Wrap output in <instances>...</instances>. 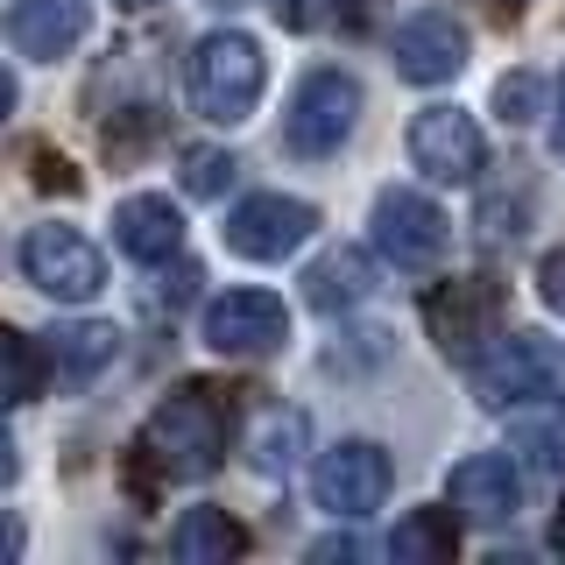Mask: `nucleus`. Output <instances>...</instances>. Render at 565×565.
Returning a JSON list of instances; mask_svg holds the SVG:
<instances>
[{
  "label": "nucleus",
  "mask_w": 565,
  "mask_h": 565,
  "mask_svg": "<svg viewBox=\"0 0 565 565\" xmlns=\"http://www.w3.org/2000/svg\"><path fill=\"white\" fill-rule=\"evenodd\" d=\"M14 473H22V452H14V431L0 424V488H14Z\"/></svg>",
  "instance_id": "c85d7f7f"
},
{
  "label": "nucleus",
  "mask_w": 565,
  "mask_h": 565,
  "mask_svg": "<svg viewBox=\"0 0 565 565\" xmlns=\"http://www.w3.org/2000/svg\"><path fill=\"white\" fill-rule=\"evenodd\" d=\"M22 282L43 290L50 305H93L106 290V255L78 226L43 220V226H29V241H22Z\"/></svg>",
  "instance_id": "0eeeda50"
},
{
  "label": "nucleus",
  "mask_w": 565,
  "mask_h": 565,
  "mask_svg": "<svg viewBox=\"0 0 565 565\" xmlns=\"http://www.w3.org/2000/svg\"><path fill=\"white\" fill-rule=\"evenodd\" d=\"M114 8H156V0H114Z\"/></svg>",
  "instance_id": "f704fd0d"
},
{
  "label": "nucleus",
  "mask_w": 565,
  "mask_h": 565,
  "mask_svg": "<svg viewBox=\"0 0 565 565\" xmlns=\"http://www.w3.org/2000/svg\"><path fill=\"white\" fill-rule=\"evenodd\" d=\"M114 247L141 269H163V262L184 255V212L163 191H135V199L114 205Z\"/></svg>",
  "instance_id": "2eb2a0df"
},
{
  "label": "nucleus",
  "mask_w": 565,
  "mask_h": 565,
  "mask_svg": "<svg viewBox=\"0 0 565 565\" xmlns=\"http://www.w3.org/2000/svg\"><path fill=\"white\" fill-rule=\"evenodd\" d=\"M353 552H361L353 537H326V544H311V558H353Z\"/></svg>",
  "instance_id": "7c9ffc66"
},
{
  "label": "nucleus",
  "mask_w": 565,
  "mask_h": 565,
  "mask_svg": "<svg viewBox=\"0 0 565 565\" xmlns=\"http://www.w3.org/2000/svg\"><path fill=\"white\" fill-rule=\"evenodd\" d=\"M367 241H375V255L388 262V269H403V276H431L438 262H446V247H452V226H446V212L424 199V191L388 184V191H375V212H367Z\"/></svg>",
  "instance_id": "39448f33"
},
{
  "label": "nucleus",
  "mask_w": 565,
  "mask_h": 565,
  "mask_svg": "<svg viewBox=\"0 0 565 565\" xmlns=\"http://www.w3.org/2000/svg\"><path fill=\"white\" fill-rule=\"evenodd\" d=\"M234 156H226V149H184V191H191V199H220V191L226 184H234Z\"/></svg>",
  "instance_id": "b1692460"
},
{
  "label": "nucleus",
  "mask_w": 565,
  "mask_h": 565,
  "mask_svg": "<svg viewBox=\"0 0 565 565\" xmlns=\"http://www.w3.org/2000/svg\"><path fill=\"white\" fill-rule=\"evenodd\" d=\"M269 8H276L282 29H326V22H340V0H269Z\"/></svg>",
  "instance_id": "a878e982"
},
{
  "label": "nucleus",
  "mask_w": 565,
  "mask_h": 565,
  "mask_svg": "<svg viewBox=\"0 0 565 565\" xmlns=\"http://www.w3.org/2000/svg\"><path fill=\"white\" fill-rule=\"evenodd\" d=\"M537 297L552 305L558 318H565V247H552V255L537 262Z\"/></svg>",
  "instance_id": "bb28decb"
},
{
  "label": "nucleus",
  "mask_w": 565,
  "mask_h": 565,
  "mask_svg": "<svg viewBox=\"0 0 565 565\" xmlns=\"http://www.w3.org/2000/svg\"><path fill=\"white\" fill-rule=\"evenodd\" d=\"M226 431H234V411L220 403V388H170L163 403L141 424V452L163 481H205L212 467L226 459Z\"/></svg>",
  "instance_id": "f257e3e1"
},
{
  "label": "nucleus",
  "mask_w": 565,
  "mask_h": 565,
  "mask_svg": "<svg viewBox=\"0 0 565 565\" xmlns=\"http://www.w3.org/2000/svg\"><path fill=\"white\" fill-rule=\"evenodd\" d=\"M199 332L226 361H262V353H282V340H290V305L276 290H226L205 305Z\"/></svg>",
  "instance_id": "1a4fd4ad"
},
{
  "label": "nucleus",
  "mask_w": 565,
  "mask_h": 565,
  "mask_svg": "<svg viewBox=\"0 0 565 565\" xmlns=\"http://www.w3.org/2000/svg\"><path fill=\"white\" fill-rule=\"evenodd\" d=\"M311 234H318V205L290 199V191H255L226 212V247L241 262H290Z\"/></svg>",
  "instance_id": "9d476101"
},
{
  "label": "nucleus",
  "mask_w": 565,
  "mask_h": 565,
  "mask_svg": "<svg viewBox=\"0 0 565 565\" xmlns=\"http://www.w3.org/2000/svg\"><path fill=\"white\" fill-rule=\"evenodd\" d=\"M523 220H530V184H516V199H509V191H488L481 199V241L488 247L523 241Z\"/></svg>",
  "instance_id": "5701e85b"
},
{
  "label": "nucleus",
  "mask_w": 565,
  "mask_h": 565,
  "mask_svg": "<svg viewBox=\"0 0 565 565\" xmlns=\"http://www.w3.org/2000/svg\"><path fill=\"white\" fill-rule=\"evenodd\" d=\"M467 375H473L481 411H530V403H552V396H565V340L502 332Z\"/></svg>",
  "instance_id": "7ed1b4c3"
},
{
  "label": "nucleus",
  "mask_w": 565,
  "mask_h": 565,
  "mask_svg": "<svg viewBox=\"0 0 565 565\" xmlns=\"http://www.w3.org/2000/svg\"><path fill=\"white\" fill-rule=\"evenodd\" d=\"M262 85H269V57H262V43L247 29H212V35L191 43L184 93L212 128H241V120L262 106Z\"/></svg>",
  "instance_id": "f03ea898"
},
{
  "label": "nucleus",
  "mask_w": 565,
  "mask_h": 565,
  "mask_svg": "<svg viewBox=\"0 0 565 565\" xmlns=\"http://www.w3.org/2000/svg\"><path fill=\"white\" fill-rule=\"evenodd\" d=\"M530 8V0H502V14H523Z\"/></svg>",
  "instance_id": "72a5a7b5"
},
{
  "label": "nucleus",
  "mask_w": 565,
  "mask_h": 565,
  "mask_svg": "<svg viewBox=\"0 0 565 565\" xmlns=\"http://www.w3.org/2000/svg\"><path fill=\"white\" fill-rule=\"evenodd\" d=\"M452 544H459L452 509H411L396 523V537H388V558L396 565H438V558H452Z\"/></svg>",
  "instance_id": "aec40b11"
},
{
  "label": "nucleus",
  "mask_w": 565,
  "mask_h": 565,
  "mask_svg": "<svg viewBox=\"0 0 565 565\" xmlns=\"http://www.w3.org/2000/svg\"><path fill=\"white\" fill-rule=\"evenodd\" d=\"M353 128H361V78L340 64L305 71L290 93V114H282V149L305 156V163H326L353 141Z\"/></svg>",
  "instance_id": "20e7f679"
},
{
  "label": "nucleus",
  "mask_w": 565,
  "mask_h": 565,
  "mask_svg": "<svg viewBox=\"0 0 565 565\" xmlns=\"http://www.w3.org/2000/svg\"><path fill=\"white\" fill-rule=\"evenodd\" d=\"M396 71L411 85H452L459 71H467V29L452 22V14H411V22L396 29Z\"/></svg>",
  "instance_id": "4468645a"
},
{
  "label": "nucleus",
  "mask_w": 565,
  "mask_h": 565,
  "mask_svg": "<svg viewBox=\"0 0 565 565\" xmlns=\"http://www.w3.org/2000/svg\"><path fill=\"white\" fill-rule=\"evenodd\" d=\"M8 114H14V71L0 64V128H8Z\"/></svg>",
  "instance_id": "2f4dec72"
},
{
  "label": "nucleus",
  "mask_w": 565,
  "mask_h": 565,
  "mask_svg": "<svg viewBox=\"0 0 565 565\" xmlns=\"http://www.w3.org/2000/svg\"><path fill=\"white\" fill-rule=\"evenodd\" d=\"M552 552L565 558V502H558V516H552Z\"/></svg>",
  "instance_id": "473e14b6"
},
{
  "label": "nucleus",
  "mask_w": 565,
  "mask_h": 565,
  "mask_svg": "<svg viewBox=\"0 0 565 565\" xmlns=\"http://www.w3.org/2000/svg\"><path fill=\"white\" fill-rule=\"evenodd\" d=\"M305 438H311L305 411H276V417L255 431V452H247V467H255L262 481H282V473H290L297 459H305Z\"/></svg>",
  "instance_id": "4be33fe9"
},
{
  "label": "nucleus",
  "mask_w": 565,
  "mask_h": 565,
  "mask_svg": "<svg viewBox=\"0 0 565 565\" xmlns=\"http://www.w3.org/2000/svg\"><path fill=\"white\" fill-rule=\"evenodd\" d=\"M114 353H120V332L106 318H71V326L43 332V367L57 388H93L114 367Z\"/></svg>",
  "instance_id": "dca6fc26"
},
{
  "label": "nucleus",
  "mask_w": 565,
  "mask_h": 565,
  "mask_svg": "<svg viewBox=\"0 0 565 565\" xmlns=\"http://www.w3.org/2000/svg\"><path fill=\"white\" fill-rule=\"evenodd\" d=\"M411 163L431 177V184H473L488 163V141L473 128V114L459 106H424L411 120Z\"/></svg>",
  "instance_id": "f8f14e48"
},
{
  "label": "nucleus",
  "mask_w": 565,
  "mask_h": 565,
  "mask_svg": "<svg viewBox=\"0 0 565 565\" xmlns=\"http://www.w3.org/2000/svg\"><path fill=\"white\" fill-rule=\"evenodd\" d=\"M170 552L184 565H226V558L247 552V530L226 516V509H184L177 530H170Z\"/></svg>",
  "instance_id": "6ab92c4d"
},
{
  "label": "nucleus",
  "mask_w": 565,
  "mask_h": 565,
  "mask_svg": "<svg viewBox=\"0 0 565 565\" xmlns=\"http://www.w3.org/2000/svg\"><path fill=\"white\" fill-rule=\"evenodd\" d=\"M446 502L459 523H481V530H502L523 516V467L509 452H467L459 467L446 473Z\"/></svg>",
  "instance_id": "9b49d317"
},
{
  "label": "nucleus",
  "mask_w": 565,
  "mask_h": 565,
  "mask_svg": "<svg viewBox=\"0 0 565 565\" xmlns=\"http://www.w3.org/2000/svg\"><path fill=\"white\" fill-rule=\"evenodd\" d=\"M8 50L14 57H35V64H57L85 43L93 29V0H14L8 8Z\"/></svg>",
  "instance_id": "ddd939ff"
},
{
  "label": "nucleus",
  "mask_w": 565,
  "mask_h": 565,
  "mask_svg": "<svg viewBox=\"0 0 565 565\" xmlns=\"http://www.w3.org/2000/svg\"><path fill=\"white\" fill-rule=\"evenodd\" d=\"M367 297H375V262L361 255V247H326V255L305 269V305L340 318V311H361Z\"/></svg>",
  "instance_id": "f3484780"
},
{
  "label": "nucleus",
  "mask_w": 565,
  "mask_h": 565,
  "mask_svg": "<svg viewBox=\"0 0 565 565\" xmlns=\"http://www.w3.org/2000/svg\"><path fill=\"white\" fill-rule=\"evenodd\" d=\"M494 106H502V120H509V128L537 120V114H544V85H537V71H509V78L494 85Z\"/></svg>",
  "instance_id": "393cba45"
},
{
  "label": "nucleus",
  "mask_w": 565,
  "mask_h": 565,
  "mask_svg": "<svg viewBox=\"0 0 565 565\" xmlns=\"http://www.w3.org/2000/svg\"><path fill=\"white\" fill-rule=\"evenodd\" d=\"M509 459L565 488V396H552V403H530V417L509 424Z\"/></svg>",
  "instance_id": "a211bd4d"
},
{
  "label": "nucleus",
  "mask_w": 565,
  "mask_h": 565,
  "mask_svg": "<svg viewBox=\"0 0 565 565\" xmlns=\"http://www.w3.org/2000/svg\"><path fill=\"white\" fill-rule=\"evenodd\" d=\"M424 326L446 361L473 367L481 353L502 340V282L494 276H446L431 297H424Z\"/></svg>",
  "instance_id": "423d86ee"
},
{
  "label": "nucleus",
  "mask_w": 565,
  "mask_h": 565,
  "mask_svg": "<svg viewBox=\"0 0 565 565\" xmlns=\"http://www.w3.org/2000/svg\"><path fill=\"white\" fill-rule=\"evenodd\" d=\"M50 382L43 367V340H29V332L0 326V411H14V403H35Z\"/></svg>",
  "instance_id": "412c9836"
},
{
  "label": "nucleus",
  "mask_w": 565,
  "mask_h": 565,
  "mask_svg": "<svg viewBox=\"0 0 565 565\" xmlns=\"http://www.w3.org/2000/svg\"><path fill=\"white\" fill-rule=\"evenodd\" d=\"M388 488H396V467H388V452L375 446V438H340V446L318 452V467H311L318 509L340 516V523L375 516V509L388 502Z\"/></svg>",
  "instance_id": "6e6552de"
},
{
  "label": "nucleus",
  "mask_w": 565,
  "mask_h": 565,
  "mask_svg": "<svg viewBox=\"0 0 565 565\" xmlns=\"http://www.w3.org/2000/svg\"><path fill=\"white\" fill-rule=\"evenodd\" d=\"M552 149L565 156V71H558V93H552Z\"/></svg>",
  "instance_id": "c756f323"
},
{
  "label": "nucleus",
  "mask_w": 565,
  "mask_h": 565,
  "mask_svg": "<svg viewBox=\"0 0 565 565\" xmlns=\"http://www.w3.org/2000/svg\"><path fill=\"white\" fill-rule=\"evenodd\" d=\"M22 544H29V523L14 516V509H0V565H14V558H22Z\"/></svg>",
  "instance_id": "cd10ccee"
}]
</instances>
